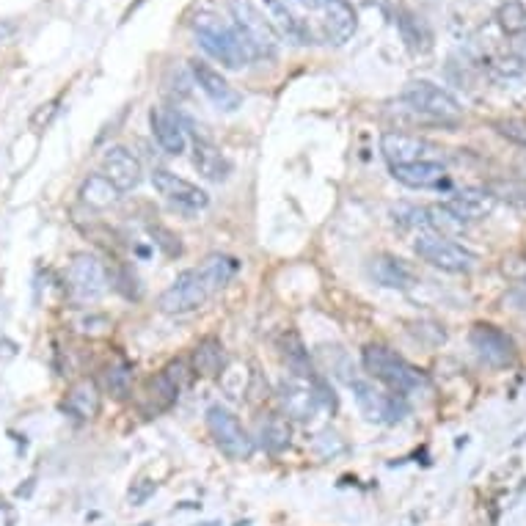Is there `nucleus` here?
Listing matches in <instances>:
<instances>
[{"label": "nucleus", "mask_w": 526, "mask_h": 526, "mask_svg": "<svg viewBox=\"0 0 526 526\" xmlns=\"http://www.w3.org/2000/svg\"><path fill=\"white\" fill-rule=\"evenodd\" d=\"M392 177L408 188L427 191V188H441L447 182V168L438 160H419V163H408V166H394Z\"/></svg>", "instance_id": "obj_19"}, {"label": "nucleus", "mask_w": 526, "mask_h": 526, "mask_svg": "<svg viewBox=\"0 0 526 526\" xmlns=\"http://www.w3.org/2000/svg\"><path fill=\"white\" fill-rule=\"evenodd\" d=\"M367 270H370L375 284L389 287V290H408V287H414L416 284L414 270L408 268L403 259L392 257V254H378V257H372Z\"/></svg>", "instance_id": "obj_18"}, {"label": "nucleus", "mask_w": 526, "mask_h": 526, "mask_svg": "<svg viewBox=\"0 0 526 526\" xmlns=\"http://www.w3.org/2000/svg\"><path fill=\"white\" fill-rule=\"evenodd\" d=\"M152 185H155V191L160 196H166L168 202L180 204L185 210H204V207H210V193L202 191L193 182L182 180V177H177L168 168H155L152 171Z\"/></svg>", "instance_id": "obj_13"}, {"label": "nucleus", "mask_w": 526, "mask_h": 526, "mask_svg": "<svg viewBox=\"0 0 526 526\" xmlns=\"http://www.w3.org/2000/svg\"><path fill=\"white\" fill-rule=\"evenodd\" d=\"M392 215L397 224L408 226V229H430V224H427V207L397 204V207H392Z\"/></svg>", "instance_id": "obj_36"}, {"label": "nucleus", "mask_w": 526, "mask_h": 526, "mask_svg": "<svg viewBox=\"0 0 526 526\" xmlns=\"http://www.w3.org/2000/svg\"><path fill=\"white\" fill-rule=\"evenodd\" d=\"M196 270H199L204 284L215 295V292H221L229 281L235 279L237 270H240V259L229 257V254H210Z\"/></svg>", "instance_id": "obj_25"}, {"label": "nucleus", "mask_w": 526, "mask_h": 526, "mask_svg": "<svg viewBox=\"0 0 526 526\" xmlns=\"http://www.w3.org/2000/svg\"><path fill=\"white\" fill-rule=\"evenodd\" d=\"M488 193L493 199H507L518 207H526V182H491Z\"/></svg>", "instance_id": "obj_37"}, {"label": "nucleus", "mask_w": 526, "mask_h": 526, "mask_svg": "<svg viewBox=\"0 0 526 526\" xmlns=\"http://www.w3.org/2000/svg\"><path fill=\"white\" fill-rule=\"evenodd\" d=\"M364 370L370 372L375 381L386 383L394 394H408L425 383V375L411 367L403 356H397L392 347L367 345L364 347Z\"/></svg>", "instance_id": "obj_2"}, {"label": "nucleus", "mask_w": 526, "mask_h": 526, "mask_svg": "<svg viewBox=\"0 0 526 526\" xmlns=\"http://www.w3.org/2000/svg\"><path fill=\"white\" fill-rule=\"evenodd\" d=\"M102 174L116 185V191L127 193L135 191L141 180H144V168H141V160L124 149V146H111L105 155H102Z\"/></svg>", "instance_id": "obj_15"}, {"label": "nucleus", "mask_w": 526, "mask_h": 526, "mask_svg": "<svg viewBox=\"0 0 526 526\" xmlns=\"http://www.w3.org/2000/svg\"><path fill=\"white\" fill-rule=\"evenodd\" d=\"M488 72H491V78L496 83H502V86H524L526 83V61L524 58H496L488 64Z\"/></svg>", "instance_id": "obj_29"}, {"label": "nucleus", "mask_w": 526, "mask_h": 526, "mask_svg": "<svg viewBox=\"0 0 526 526\" xmlns=\"http://www.w3.org/2000/svg\"><path fill=\"white\" fill-rule=\"evenodd\" d=\"M193 31H196L199 45H202L215 61H221L224 67L243 69L254 61L251 53L246 50V45H243V39L237 36L235 25L218 20L215 14H199L196 23H193Z\"/></svg>", "instance_id": "obj_1"}, {"label": "nucleus", "mask_w": 526, "mask_h": 526, "mask_svg": "<svg viewBox=\"0 0 526 526\" xmlns=\"http://www.w3.org/2000/svg\"><path fill=\"white\" fill-rule=\"evenodd\" d=\"M262 14H265V20H268L279 39H287L292 45L306 42V31H303L301 20L287 9L284 0H262Z\"/></svg>", "instance_id": "obj_20"}, {"label": "nucleus", "mask_w": 526, "mask_h": 526, "mask_svg": "<svg viewBox=\"0 0 526 526\" xmlns=\"http://www.w3.org/2000/svg\"><path fill=\"white\" fill-rule=\"evenodd\" d=\"M397 25H400L403 42L411 47L414 53H427V50H430V34H427V28L416 20L414 14L403 12L400 14V20H397Z\"/></svg>", "instance_id": "obj_32"}, {"label": "nucleus", "mask_w": 526, "mask_h": 526, "mask_svg": "<svg viewBox=\"0 0 526 526\" xmlns=\"http://www.w3.org/2000/svg\"><path fill=\"white\" fill-rule=\"evenodd\" d=\"M493 204L496 199L488 191H460L449 202H444V207L463 224H469V221H482L485 215H491Z\"/></svg>", "instance_id": "obj_23"}, {"label": "nucleus", "mask_w": 526, "mask_h": 526, "mask_svg": "<svg viewBox=\"0 0 526 526\" xmlns=\"http://www.w3.org/2000/svg\"><path fill=\"white\" fill-rule=\"evenodd\" d=\"M210 298H213V292L204 284L199 270H185L168 290H163V295L157 298V306L166 314H191L202 309Z\"/></svg>", "instance_id": "obj_8"}, {"label": "nucleus", "mask_w": 526, "mask_h": 526, "mask_svg": "<svg viewBox=\"0 0 526 526\" xmlns=\"http://www.w3.org/2000/svg\"><path fill=\"white\" fill-rule=\"evenodd\" d=\"M80 202L89 204L94 210H108L119 202V191L105 174H89L80 185Z\"/></svg>", "instance_id": "obj_27"}, {"label": "nucleus", "mask_w": 526, "mask_h": 526, "mask_svg": "<svg viewBox=\"0 0 526 526\" xmlns=\"http://www.w3.org/2000/svg\"><path fill=\"white\" fill-rule=\"evenodd\" d=\"M193 166L202 174L204 180L224 182L232 174V160L218 149V146L207 144V141H196L193 144Z\"/></svg>", "instance_id": "obj_24"}, {"label": "nucleus", "mask_w": 526, "mask_h": 526, "mask_svg": "<svg viewBox=\"0 0 526 526\" xmlns=\"http://www.w3.org/2000/svg\"><path fill=\"white\" fill-rule=\"evenodd\" d=\"M279 397L281 405H284V414L292 416V419H312L320 408V394H317V386H314V378H303V375H295L290 372L279 386Z\"/></svg>", "instance_id": "obj_12"}, {"label": "nucleus", "mask_w": 526, "mask_h": 526, "mask_svg": "<svg viewBox=\"0 0 526 526\" xmlns=\"http://www.w3.org/2000/svg\"><path fill=\"white\" fill-rule=\"evenodd\" d=\"M180 386L171 381V375H168L166 370L157 372V375H152L149 381H146V389H144V400H141V408H144V414L149 416H157L163 414V411H168L171 405L177 403V397H180Z\"/></svg>", "instance_id": "obj_21"}, {"label": "nucleus", "mask_w": 526, "mask_h": 526, "mask_svg": "<svg viewBox=\"0 0 526 526\" xmlns=\"http://www.w3.org/2000/svg\"><path fill=\"white\" fill-rule=\"evenodd\" d=\"M353 386V394H356V403H359L361 414L367 416L370 422H378V425H392V422H400L408 411L403 394H389L375 389L372 383L367 381H350Z\"/></svg>", "instance_id": "obj_9"}, {"label": "nucleus", "mask_w": 526, "mask_h": 526, "mask_svg": "<svg viewBox=\"0 0 526 526\" xmlns=\"http://www.w3.org/2000/svg\"><path fill=\"white\" fill-rule=\"evenodd\" d=\"M207 427H210L215 444L221 447V452H224L226 458H251V452H254V438L248 436L243 422H240L229 408H224V405H210V408H207Z\"/></svg>", "instance_id": "obj_6"}, {"label": "nucleus", "mask_w": 526, "mask_h": 526, "mask_svg": "<svg viewBox=\"0 0 526 526\" xmlns=\"http://www.w3.org/2000/svg\"><path fill=\"white\" fill-rule=\"evenodd\" d=\"M298 3H301V6H306V9H317L323 0H298Z\"/></svg>", "instance_id": "obj_39"}, {"label": "nucleus", "mask_w": 526, "mask_h": 526, "mask_svg": "<svg viewBox=\"0 0 526 526\" xmlns=\"http://www.w3.org/2000/svg\"><path fill=\"white\" fill-rule=\"evenodd\" d=\"M427 224H430V229L441 237L460 235V232H463V226H466L463 221H460V218H455V215L449 213L444 204H438V207H427Z\"/></svg>", "instance_id": "obj_33"}, {"label": "nucleus", "mask_w": 526, "mask_h": 526, "mask_svg": "<svg viewBox=\"0 0 526 526\" xmlns=\"http://www.w3.org/2000/svg\"><path fill=\"white\" fill-rule=\"evenodd\" d=\"M403 102L416 113H425L436 122H458L463 116L460 102L430 80H411L403 91Z\"/></svg>", "instance_id": "obj_5"}, {"label": "nucleus", "mask_w": 526, "mask_h": 526, "mask_svg": "<svg viewBox=\"0 0 526 526\" xmlns=\"http://www.w3.org/2000/svg\"><path fill=\"white\" fill-rule=\"evenodd\" d=\"M229 12H232V25H235L237 36L243 39V45L254 61L276 56L279 36L251 0H229Z\"/></svg>", "instance_id": "obj_3"}, {"label": "nucleus", "mask_w": 526, "mask_h": 526, "mask_svg": "<svg viewBox=\"0 0 526 526\" xmlns=\"http://www.w3.org/2000/svg\"><path fill=\"white\" fill-rule=\"evenodd\" d=\"M414 248L425 262H430L438 270H447V273H471L480 262V257L471 248L441 235H422L414 243Z\"/></svg>", "instance_id": "obj_7"}, {"label": "nucleus", "mask_w": 526, "mask_h": 526, "mask_svg": "<svg viewBox=\"0 0 526 526\" xmlns=\"http://www.w3.org/2000/svg\"><path fill=\"white\" fill-rule=\"evenodd\" d=\"M149 237H152V243H155L163 254H166L168 259H174V257H182V243H180V237L174 235L171 229H166L163 224H149Z\"/></svg>", "instance_id": "obj_35"}, {"label": "nucleus", "mask_w": 526, "mask_h": 526, "mask_svg": "<svg viewBox=\"0 0 526 526\" xmlns=\"http://www.w3.org/2000/svg\"><path fill=\"white\" fill-rule=\"evenodd\" d=\"M496 23H499L504 34H526V6L521 0H507V3L499 6V12H496Z\"/></svg>", "instance_id": "obj_31"}, {"label": "nucleus", "mask_w": 526, "mask_h": 526, "mask_svg": "<svg viewBox=\"0 0 526 526\" xmlns=\"http://www.w3.org/2000/svg\"><path fill=\"white\" fill-rule=\"evenodd\" d=\"M493 130L499 135H504L507 141H513L518 146H526V122L524 119H502V122L493 124Z\"/></svg>", "instance_id": "obj_38"}, {"label": "nucleus", "mask_w": 526, "mask_h": 526, "mask_svg": "<svg viewBox=\"0 0 526 526\" xmlns=\"http://www.w3.org/2000/svg\"><path fill=\"white\" fill-rule=\"evenodd\" d=\"M359 28L356 9L350 6V0H325V36L334 45H345L353 39Z\"/></svg>", "instance_id": "obj_16"}, {"label": "nucleus", "mask_w": 526, "mask_h": 526, "mask_svg": "<svg viewBox=\"0 0 526 526\" xmlns=\"http://www.w3.org/2000/svg\"><path fill=\"white\" fill-rule=\"evenodd\" d=\"M381 152L389 160V166H408V163H419V160H433L436 146L419 138V135L400 133V130H389L381 135Z\"/></svg>", "instance_id": "obj_14"}, {"label": "nucleus", "mask_w": 526, "mask_h": 526, "mask_svg": "<svg viewBox=\"0 0 526 526\" xmlns=\"http://www.w3.org/2000/svg\"><path fill=\"white\" fill-rule=\"evenodd\" d=\"M191 75H193V83L207 94V100L213 102L218 111L232 113L243 105L240 91H237L235 86L218 72V69L210 67V64H204V61H191Z\"/></svg>", "instance_id": "obj_11"}, {"label": "nucleus", "mask_w": 526, "mask_h": 526, "mask_svg": "<svg viewBox=\"0 0 526 526\" xmlns=\"http://www.w3.org/2000/svg\"><path fill=\"white\" fill-rule=\"evenodd\" d=\"M108 270L100 259L91 254H75L67 268V292L69 298L80 306L97 303L108 292Z\"/></svg>", "instance_id": "obj_4"}, {"label": "nucleus", "mask_w": 526, "mask_h": 526, "mask_svg": "<svg viewBox=\"0 0 526 526\" xmlns=\"http://www.w3.org/2000/svg\"><path fill=\"white\" fill-rule=\"evenodd\" d=\"M102 383L105 389L116 397V400H124L133 392V364H127L124 359H113L105 370H102Z\"/></svg>", "instance_id": "obj_28"}, {"label": "nucleus", "mask_w": 526, "mask_h": 526, "mask_svg": "<svg viewBox=\"0 0 526 526\" xmlns=\"http://www.w3.org/2000/svg\"><path fill=\"white\" fill-rule=\"evenodd\" d=\"M262 436H265V444H268L273 452L290 447V436H292L290 422H287L281 414H273L268 422H265V427H262Z\"/></svg>", "instance_id": "obj_34"}, {"label": "nucleus", "mask_w": 526, "mask_h": 526, "mask_svg": "<svg viewBox=\"0 0 526 526\" xmlns=\"http://www.w3.org/2000/svg\"><path fill=\"white\" fill-rule=\"evenodd\" d=\"M100 408H102V394L100 389H97V383L89 381V378H83V381H78L72 389L67 392V397H64V411L67 414H72L75 419H94V416H100Z\"/></svg>", "instance_id": "obj_22"}, {"label": "nucleus", "mask_w": 526, "mask_h": 526, "mask_svg": "<svg viewBox=\"0 0 526 526\" xmlns=\"http://www.w3.org/2000/svg\"><path fill=\"white\" fill-rule=\"evenodd\" d=\"M284 359L290 364V370L295 375H303V378H314L312 370V361H309V353H306V347H303L301 336L298 334H284Z\"/></svg>", "instance_id": "obj_30"}, {"label": "nucleus", "mask_w": 526, "mask_h": 526, "mask_svg": "<svg viewBox=\"0 0 526 526\" xmlns=\"http://www.w3.org/2000/svg\"><path fill=\"white\" fill-rule=\"evenodd\" d=\"M469 342L474 347V353L480 356L488 367L496 370H507L515 364V342L504 334L502 328H496L491 323H477L471 328Z\"/></svg>", "instance_id": "obj_10"}, {"label": "nucleus", "mask_w": 526, "mask_h": 526, "mask_svg": "<svg viewBox=\"0 0 526 526\" xmlns=\"http://www.w3.org/2000/svg\"><path fill=\"white\" fill-rule=\"evenodd\" d=\"M226 353L224 345L218 336H204L202 342L193 350V372L202 375V378H215L218 372L224 370Z\"/></svg>", "instance_id": "obj_26"}, {"label": "nucleus", "mask_w": 526, "mask_h": 526, "mask_svg": "<svg viewBox=\"0 0 526 526\" xmlns=\"http://www.w3.org/2000/svg\"><path fill=\"white\" fill-rule=\"evenodd\" d=\"M149 124H152V135H155V141L163 152H168V155H182L185 152L188 138H185V130H182L180 119L174 113L166 111V108H152L149 111Z\"/></svg>", "instance_id": "obj_17"}]
</instances>
